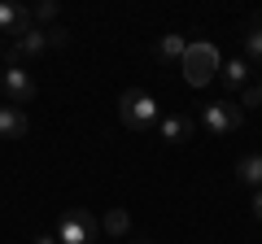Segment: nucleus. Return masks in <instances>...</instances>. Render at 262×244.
<instances>
[{"label":"nucleus","instance_id":"8","mask_svg":"<svg viewBox=\"0 0 262 244\" xmlns=\"http://www.w3.org/2000/svg\"><path fill=\"white\" fill-rule=\"evenodd\" d=\"M27 109H18V105H0V140H22L27 135Z\"/></svg>","mask_w":262,"mask_h":244},{"label":"nucleus","instance_id":"5","mask_svg":"<svg viewBox=\"0 0 262 244\" xmlns=\"http://www.w3.org/2000/svg\"><path fill=\"white\" fill-rule=\"evenodd\" d=\"M0 92L9 96V105H18V109L35 96V79L22 70V61H9V66L0 70Z\"/></svg>","mask_w":262,"mask_h":244},{"label":"nucleus","instance_id":"7","mask_svg":"<svg viewBox=\"0 0 262 244\" xmlns=\"http://www.w3.org/2000/svg\"><path fill=\"white\" fill-rule=\"evenodd\" d=\"M158 135L166 144H188L196 135V118H188V113H166V118L158 122Z\"/></svg>","mask_w":262,"mask_h":244},{"label":"nucleus","instance_id":"10","mask_svg":"<svg viewBox=\"0 0 262 244\" xmlns=\"http://www.w3.org/2000/svg\"><path fill=\"white\" fill-rule=\"evenodd\" d=\"M219 79H223L227 87H241L245 92V79H249V61H245V57H232V61H223V66H219Z\"/></svg>","mask_w":262,"mask_h":244},{"label":"nucleus","instance_id":"4","mask_svg":"<svg viewBox=\"0 0 262 244\" xmlns=\"http://www.w3.org/2000/svg\"><path fill=\"white\" fill-rule=\"evenodd\" d=\"M241 122H245V109L232 105V101H210L206 109H201V127H206L210 135H232Z\"/></svg>","mask_w":262,"mask_h":244},{"label":"nucleus","instance_id":"14","mask_svg":"<svg viewBox=\"0 0 262 244\" xmlns=\"http://www.w3.org/2000/svg\"><path fill=\"white\" fill-rule=\"evenodd\" d=\"M245 57H249L253 66H262V18L245 31Z\"/></svg>","mask_w":262,"mask_h":244},{"label":"nucleus","instance_id":"16","mask_svg":"<svg viewBox=\"0 0 262 244\" xmlns=\"http://www.w3.org/2000/svg\"><path fill=\"white\" fill-rule=\"evenodd\" d=\"M70 44V31L66 27H48V48H66Z\"/></svg>","mask_w":262,"mask_h":244},{"label":"nucleus","instance_id":"20","mask_svg":"<svg viewBox=\"0 0 262 244\" xmlns=\"http://www.w3.org/2000/svg\"><path fill=\"white\" fill-rule=\"evenodd\" d=\"M0 61H9V48H5V44H0Z\"/></svg>","mask_w":262,"mask_h":244},{"label":"nucleus","instance_id":"9","mask_svg":"<svg viewBox=\"0 0 262 244\" xmlns=\"http://www.w3.org/2000/svg\"><path fill=\"white\" fill-rule=\"evenodd\" d=\"M22 27H31V5L5 0V5H0V35H18Z\"/></svg>","mask_w":262,"mask_h":244},{"label":"nucleus","instance_id":"18","mask_svg":"<svg viewBox=\"0 0 262 244\" xmlns=\"http://www.w3.org/2000/svg\"><path fill=\"white\" fill-rule=\"evenodd\" d=\"M253 218H258V223H262V192H258V197H253Z\"/></svg>","mask_w":262,"mask_h":244},{"label":"nucleus","instance_id":"19","mask_svg":"<svg viewBox=\"0 0 262 244\" xmlns=\"http://www.w3.org/2000/svg\"><path fill=\"white\" fill-rule=\"evenodd\" d=\"M35 244H57V235H35Z\"/></svg>","mask_w":262,"mask_h":244},{"label":"nucleus","instance_id":"6","mask_svg":"<svg viewBox=\"0 0 262 244\" xmlns=\"http://www.w3.org/2000/svg\"><path fill=\"white\" fill-rule=\"evenodd\" d=\"M39 53H48V31L44 27H22L18 35H13V48H9V61H22V57H39ZM5 61V66H9Z\"/></svg>","mask_w":262,"mask_h":244},{"label":"nucleus","instance_id":"1","mask_svg":"<svg viewBox=\"0 0 262 244\" xmlns=\"http://www.w3.org/2000/svg\"><path fill=\"white\" fill-rule=\"evenodd\" d=\"M118 118L131 131H153L162 122V109H158V101H153L144 87H127V92L118 96Z\"/></svg>","mask_w":262,"mask_h":244},{"label":"nucleus","instance_id":"11","mask_svg":"<svg viewBox=\"0 0 262 244\" xmlns=\"http://www.w3.org/2000/svg\"><path fill=\"white\" fill-rule=\"evenodd\" d=\"M236 179L262 192V153H249V157H241V161H236Z\"/></svg>","mask_w":262,"mask_h":244},{"label":"nucleus","instance_id":"15","mask_svg":"<svg viewBox=\"0 0 262 244\" xmlns=\"http://www.w3.org/2000/svg\"><path fill=\"white\" fill-rule=\"evenodd\" d=\"M53 18H57V5H53V0L31 5V22H35V27H39V22H53Z\"/></svg>","mask_w":262,"mask_h":244},{"label":"nucleus","instance_id":"13","mask_svg":"<svg viewBox=\"0 0 262 244\" xmlns=\"http://www.w3.org/2000/svg\"><path fill=\"white\" fill-rule=\"evenodd\" d=\"M101 231L114 235V240H122V235L131 231V214H127V209H110V214H105V223H101Z\"/></svg>","mask_w":262,"mask_h":244},{"label":"nucleus","instance_id":"17","mask_svg":"<svg viewBox=\"0 0 262 244\" xmlns=\"http://www.w3.org/2000/svg\"><path fill=\"white\" fill-rule=\"evenodd\" d=\"M241 109H262V96H258V87H245V92H241Z\"/></svg>","mask_w":262,"mask_h":244},{"label":"nucleus","instance_id":"3","mask_svg":"<svg viewBox=\"0 0 262 244\" xmlns=\"http://www.w3.org/2000/svg\"><path fill=\"white\" fill-rule=\"evenodd\" d=\"M53 235L57 244H96V218L88 209H66Z\"/></svg>","mask_w":262,"mask_h":244},{"label":"nucleus","instance_id":"21","mask_svg":"<svg viewBox=\"0 0 262 244\" xmlns=\"http://www.w3.org/2000/svg\"><path fill=\"white\" fill-rule=\"evenodd\" d=\"M258 96H262V79H258Z\"/></svg>","mask_w":262,"mask_h":244},{"label":"nucleus","instance_id":"22","mask_svg":"<svg viewBox=\"0 0 262 244\" xmlns=\"http://www.w3.org/2000/svg\"><path fill=\"white\" fill-rule=\"evenodd\" d=\"M0 96H5V92H0Z\"/></svg>","mask_w":262,"mask_h":244},{"label":"nucleus","instance_id":"12","mask_svg":"<svg viewBox=\"0 0 262 244\" xmlns=\"http://www.w3.org/2000/svg\"><path fill=\"white\" fill-rule=\"evenodd\" d=\"M184 53H188V39L184 35H162L158 39V57H162V61H184Z\"/></svg>","mask_w":262,"mask_h":244},{"label":"nucleus","instance_id":"2","mask_svg":"<svg viewBox=\"0 0 262 244\" xmlns=\"http://www.w3.org/2000/svg\"><path fill=\"white\" fill-rule=\"evenodd\" d=\"M179 66H184V79L192 87H206V83H214V79H219V66H223V61H219V48L214 44L196 39V44H188V53H184Z\"/></svg>","mask_w":262,"mask_h":244}]
</instances>
